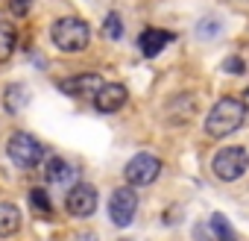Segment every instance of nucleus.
Returning <instances> with one entry per match:
<instances>
[{
    "instance_id": "obj_14",
    "label": "nucleus",
    "mask_w": 249,
    "mask_h": 241,
    "mask_svg": "<svg viewBox=\"0 0 249 241\" xmlns=\"http://www.w3.org/2000/svg\"><path fill=\"white\" fill-rule=\"evenodd\" d=\"M18 47V30L12 24H0V62H6Z\"/></svg>"
},
{
    "instance_id": "obj_3",
    "label": "nucleus",
    "mask_w": 249,
    "mask_h": 241,
    "mask_svg": "<svg viewBox=\"0 0 249 241\" xmlns=\"http://www.w3.org/2000/svg\"><path fill=\"white\" fill-rule=\"evenodd\" d=\"M6 156H9L18 168L33 171V168H38L41 159H44V144H41L38 139H33L30 133H12L9 141H6Z\"/></svg>"
},
{
    "instance_id": "obj_17",
    "label": "nucleus",
    "mask_w": 249,
    "mask_h": 241,
    "mask_svg": "<svg viewBox=\"0 0 249 241\" xmlns=\"http://www.w3.org/2000/svg\"><path fill=\"white\" fill-rule=\"evenodd\" d=\"M103 36L111 39V41H117V39L123 36V21H120L117 12H108V15H106V21H103Z\"/></svg>"
},
{
    "instance_id": "obj_19",
    "label": "nucleus",
    "mask_w": 249,
    "mask_h": 241,
    "mask_svg": "<svg viewBox=\"0 0 249 241\" xmlns=\"http://www.w3.org/2000/svg\"><path fill=\"white\" fill-rule=\"evenodd\" d=\"M9 9H12L15 15H27V9H30V0H9Z\"/></svg>"
},
{
    "instance_id": "obj_8",
    "label": "nucleus",
    "mask_w": 249,
    "mask_h": 241,
    "mask_svg": "<svg viewBox=\"0 0 249 241\" xmlns=\"http://www.w3.org/2000/svg\"><path fill=\"white\" fill-rule=\"evenodd\" d=\"M106 82H103V77L100 74H73V77H68V80H59V88L68 94V97H97V91L103 88Z\"/></svg>"
},
{
    "instance_id": "obj_22",
    "label": "nucleus",
    "mask_w": 249,
    "mask_h": 241,
    "mask_svg": "<svg viewBox=\"0 0 249 241\" xmlns=\"http://www.w3.org/2000/svg\"><path fill=\"white\" fill-rule=\"evenodd\" d=\"M0 24H3V21H0Z\"/></svg>"
},
{
    "instance_id": "obj_1",
    "label": "nucleus",
    "mask_w": 249,
    "mask_h": 241,
    "mask_svg": "<svg viewBox=\"0 0 249 241\" xmlns=\"http://www.w3.org/2000/svg\"><path fill=\"white\" fill-rule=\"evenodd\" d=\"M243 120H246L243 100H237V97H220L211 106L208 118H205V133L211 139H226V136H231V133H237L243 127Z\"/></svg>"
},
{
    "instance_id": "obj_5",
    "label": "nucleus",
    "mask_w": 249,
    "mask_h": 241,
    "mask_svg": "<svg viewBox=\"0 0 249 241\" xmlns=\"http://www.w3.org/2000/svg\"><path fill=\"white\" fill-rule=\"evenodd\" d=\"M161 174V159L153 156V153H138L126 162V168H123V177H126V182L132 188H144V185H153Z\"/></svg>"
},
{
    "instance_id": "obj_21",
    "label": "nucleus",
    "mask_w": 249,
    "mask_h": 241,
    "mask_svg": "<svg viewBox=\"0 0 249 241\" xmlns=\"http://www.w3.org/2000/svg\"><path fill=\"white\" fill-rule=\"evenodd\" d=\"M240 100H243V106H246V109H249V88H246V91H243V97H240Z\"/></svg>"
},
{
    "instance_id": "obj_7",
    "label": "nucleus",
    "mask_w": 249,
    "mask_h": 241,
    "mask_svg": "<svg viewBox=\"0 0 249 241\" xmlns=\"http://www.w3.org/2000/svg\"><path fill=\"white\" fill-rule=\"evenodd\" d=\"M97 203H100V197H97V188H94L91 182H76V185H71V191H68V197H65V209H68V215H73V218H91V215L97 212Z\"/></svg>"
},
{
    "instance_id": "obj_13",
    "label": "nucleus",
    "mask_w": 249,
    "mask_h": 241,
    "mask_svg": "<svg viewBox=\"0 0 249 241\" xmlns=\"http://www.w3.org/2000/svg\"><path fill=\"white\" fill-rule=\"evenodd\" d=\"M21 229V209L15 203H0V238H9Z\"/></svg>"
},
{
    "instance_id": "obj_9",
    "label": "nucleus",
    "mask_w": 249,
    "mask_h": 241,
    "mask_svg": "<svg viewBox=\"0 0 249 241\" xmlns=\"http://www.w3.org/2000/svg\"><path fill=\"white\" fill-rule=\"evenodd\" d=\"M126 97H129L126 85H120V82H106V85L97 91V97H94V109L103 112V115H111V112H117V109L126 106Z\"/></svg>"
},
{
    "instance_id": "obj_4",
    "label": "nucleus",
    "mask_w": 249,
    "mask_h": 241,
    "mask_svg": "<svg viewBox=\"0 0 249 241\" xmlns=\"http://www.w3.org/2000/svg\"><path fill=\"white\" fill-rule=\"evenodd\" d=\"M246 168H249V153H246L243 147H223V150H217V156H214V162H211L214 177L223 180V182L240 180V177L246 174Z\"/></svg>"
},
{
    "instance_id": "obj_16",
    "label": "nucleus",
    "mask_w": 249,
    "mask_h": 241,
    "mask_svg": "<svg viewBox=\"0 0 249 241\" xmlns=\"http://www.w3.org/2000/svg\"><path fill=\"white\" fill-rule=\"evenodd\" d=\"M30 206H33L41 218H50V215H53V203H50V197H47L44 188H33V191H30Z\"/></svg>"
},
{
    "instance_id": "obj_2",
    "label": "nucleus",
    "mask_w": 249,
    "mask_h": 241,
    "mask_svg": "<svg viewBox=\"0 0 249 241\" xmlns=\"http://www.w3.org/2000/svg\"><path fill=\"white\" fill-rule=\"evenodd\" d=\"M50 39L62 53H82L91 41V27L82 18H59L50 27Z\"/></svg>"
},
{
    "instance_id": "obj_10",
    "label": "nucleus",
    "mask_w": 249,
    "mask_h": 241,
    "mask_svg": "<svg viewBox=\"0 0 249 241\" xmlns=\"http://www.w3.org/2000/svg\"><path fill=\"white\" fill-rule=\"evenodd\" d=\"M170 41H173V33L159 30V27H150V30H144V33H141L138 47H141V53H144L147 59H153V56H159V53H161Z\"/></svg>"
},
{
    "instance_id": "obj_11",
    "label": "nucleus",
    "mask_w": 249,
    "mask_h": 241,
    "mask_svg": "<svg viewBox=\"0 0 249 241\" xmlns=\"http://www.w3.org/2000/svg\"><path fill=\"white\" fill-rule=\"evenodd\" d=\"M44 177H47L50 185H59V188H65V185H76V182H73V180H76V168H71V165H68L65 159H59V156H53V159L47 162Z\"/></svg>"
},
{
    "instance_id": "obj_15",
    "label": "nucleus",
    "mask_w": 249,
    "mask_h": 241,
    "mask_svg": "<svg viewBox=\"0 0 249 241\" xmlns=\"http://www.w3.org/2000/svg\"><path fill=\"white\" fill-rule=\"evenodd\" d=\"M211 232H214V238H217V241H237V232L231 229L229 218H226V215H220V212H214V215H211Z\"/></svg>"
},
{
    "instance_id": "obj_12",
    "label": "nucleus",
    "mask_w": 249,
    "mask_h": 241,
    "mask_svg": "<svg viewBox=\"0 0 249 241\" xmlns=\"http://www.w3.org/2000/svg\"><path fill=\"white\" fill-rule=\"evenodd\" d=\"M27 103H30V91H27V85H24V82H9L6 91H3V106H6V112L18 115Z\"/></svg>"
},
{
    "instance_id": "obj_6",
    "label": "nucleus",
    "mask_w": 249,
    "mask_h": 241,
    "mask_svg": "<svg viewBox=\"0 0 249 241\" xmlns=\"http://www.w3.org/2000/svg\"><path fill=\"white\" fill-rule=\"evenodd\" d=\"M135 212H138V194L132 191V185H123V188L111 191V197H108V218H111L114 226L126 229L135 221Z\"/></svg>"
},
{
    "instance_id": "obj_18",
    "label": "nucleus",
    "mask_w": 249,
    "mask_h": 241,
    "mask_svg": "<svg viewBox=\"0 0 249 241\" xmlns=\"http://www.w3.org/2000/svg\"><path fill=\"white\" fill-rule=\"evenodd\" d=\"M223 71L231 74V77H243V74H246V62H243L240 56H229V59L223 62Z\"/></svg>"
},
{
    "instance_id": "obj_20",
    "label": "nucleus",
    "mask_w": 249,
    "mask_h": 241,
    "mask_svg": "<svg viewBox=\"0 0 249 241\" xmlns=\"http://www.w3.org/2000/svg\"><path fill=\"white\" fill-rule=\"evenodd\" d=\"M76 241H97V235H91V232H88V235H79Z\"/></svg>"
}]
</instances>
